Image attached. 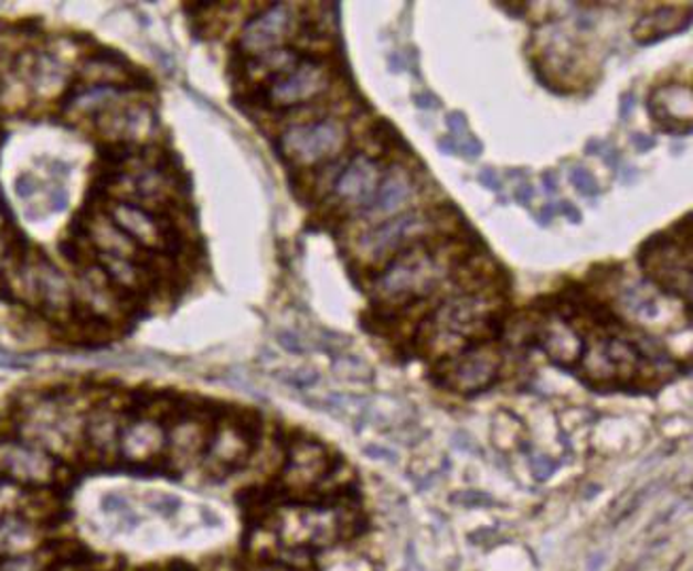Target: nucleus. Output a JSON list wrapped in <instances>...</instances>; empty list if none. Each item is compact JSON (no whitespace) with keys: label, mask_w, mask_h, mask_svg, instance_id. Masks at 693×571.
Returning <instances> with one entry per match:
<instances>
[{"label":"nucleus","mask_w":693,"mask_h":571,"mask_svg":"<svg viewBox=\"0 0 693 571\" xmlns=\"http://www.w3.org/2000/svg\"><path fill=\"white\" fill-rule=\"evenodd\" d=\"M354 522L352 515L333 506H285L276 510L271 531L291 550L335 545Z\"/></svg>","instance_id":"nucleus-1"},{"label":"nucleus","mask_w":693,"mask_h":571,"mask_svg":"<svg viewBox=\"0 0 693 571\" xmlns=\"http://www.w3.org/2000/svg\"><path fill=\"white\" fill-rule=\"evenodd\" d=\"M435 286H437L435 260L427 248L416 244L403 248L397 257H393L388 267L382 271V276L375 280L377 294L393 305L425 299Z\"/></svg>","instance_id":"nucleus-2"},{"label":"nucleus","mask_w":693,"mask_h":571,"mask_svg":"<svg viewBox=\"0 0 693 571\" xmlns=\"http://www.w3.org/2000/svg\"><path fill=\"white\" fill-rule=\"evenodd\" d=\"M348 144V128L338 119H314L291 126L280 136V151L295 165H324Z\"/></svg>","instance_id":"nucleus-3"},{"label":"nucleus","mask_w":693,"mask_h":571,"mask_svg":"<svg viewBox=\"0 0 693 571\" xmlns=\"http://www.w3.org/2000/svg\"><path fill=\"white\" fill-rule=\"evenodd\" d=\"M0 476L30 489H45L57 481L60 466L45 449L22 439H9L0 442Z\"/></svg>","instance_id":"nucleus-4"},{"label":"nucleus","mask_w":693,"mask_h":571,"mask_svg":"<svg viewBox=\"0 0 693 571\" xmlns=\"http://www.w3.org/2000/svg\"><path fill=\"white\" fill-rule=\"evenodd\" d=\"M297 28V13L294 4L276 2L269 4L266 11L257 13L242 28L241 52L248 57H262L266 53L285 50V43L294 36Z\"/></svg>","instance_id":"nucleus-5"},{"label":"nucleus","mask_w":693,"mask_h":571,"mask_svg":"<svg viewBox=\"0 0 693 571\" xmlns=\"http://www.w3.org/2000/svg\"><path fill=\"white\" fill-rule=\"evenodd\" d=\"M329 71L319 60H299L289 71L269 78L267 103L276 108L306 105L329 87Z\"/></svg>","instance_id":"nucleus-6"},{"label":"nucleus","mask_w":693,"mask_h":571,"mask_svg":"<svg viewBox=\"0 0 693 571\" xmlns=\"http://www.w3.org/2000/svg\"><path fill=\"white\" fill-rule=\"evenodd\" d=\"M501 368V358L490 347L460 352V356L441 364V379L462 394H476L494 384Z\"/></svg>","instance_id":"nucleus-7"},{"label":"nucleus","mask_w":693,"mask_h":571,"mask_svg":"<svg viewBox=\"0 0 693 571\" xmlns=\"http://www.w3.org/2000/svg\"><path fill=\"white\" fill-rule=\"evenodd\" d=\"M168 446V432L160 419L134 417L121 425L117 455L132 466L151 464L161 457Z\"/></svg>","instance_id":"nucleus-8"},{"label":"nucleus","mask_w":693,"mask_h":571,"mask_svg":"<svg viewBox=\"0 0 693 571\" xmlns=\"http://www.w3.org/2000/svg\"><path fill=\"white\" fill-rule=\"evenodd\" d=\"M423 225L425 220L420 214H397L363 235L359 248L372 262L393 259L405 248V244L412 246L409 241L418 237Z\"/></svg>","instance_id":"nucleus-9"},{"label":"nucleus","mask_w":693,"mask_h":571,"mask_svg":"<svg viewBox=\"0 0 693 571\" xmlns=\"http://www.w3.org/2000/svg\"><path fill=\"white\" fill-rule=\"evenodd\" d=\"M382 172L374 159L367 155L352 157L333 181V195L348 208H372Z\"/></svg>","instance_id":"nucleus-10"},{"label":"nucleus","mask_w":693,"mask_h":571,"mask_svg":"<svg viewBox=\"0 0 693 571\" xmlns=\"http://www.w3.org/2000/svg\"><path fill=\"white\" fill-rule=\"evenodd\" d=\"M253 451V434L242 421H225L216 428L206 446V464L213 474H227L244 466Z\"/></svg>","instance_id":"nucleus-11"},{"label":"nucleus","mask_w":693,"mask_h":571,"mask_svg":"<svg viewBox=\"0 0 693 571\" xmlns=\"http://www.w3.org/2000/svg\"><path fill=\"white\" fill-rule=\"evenodd\" d=\"M329 455L319 442L299 439L289 449L282 483L289 492H308L327 476Z\"/></svg>","instance_id":"nucleus-12"},{"label":"nucleus","mask_w":693,"mask_h":571,"mask_svg":"<svg viewBox=\"0 0 693 571\" xmlns=\"http://www.w3.org/2000/svg\"><path fill=\"white\" fill-rule=\"evenodd\" d=\"M108 218L132 239L134 244H142L149 248H158L166 244V234H163V223L158 216H153L151 212L140 208L134 202H124L117 200L110 206Z\"/></svg>","instance_id":"nucleus-13"},{"label":"nucleus","mask_w":693,"mask_h":571,"mask_svg":"<svg viewBox=\"0 0 693 571\" xmlns=\"http://www.w3.org/2000/svg\"><path fill=\"white\" fill-rule=\"evenodd\" d=\"M692 87L681 85V83H668L653 91L649 108L653 117L662 123L667 130L692 131Z\"/></svg>","instance_id":"nucleus-14"},{"label":"nucleus","mask_w":693,"mask_h":571,"mask_svg":"<svg viewBox=\"0 0 693 571\" xmlns=\"http://www.w3.org/2000/svg\"><path fill=\"white\" fill-rule=\"evenodd\" d=\"M45 542V529L41 520L24 515L0 519V559L22 557L39 552Z\"/></svg>","instance_id":"nucleus-15"},{"label":"nucleus","mask_w":693,"mask_h":571,"mask_svg":"<svg viewBox=\"0 0 693 571\" xmlns=\"http://www.w3.org/2000/svg\"><path fill=\"white\" fill-rule=\"evenodd\" d=\"M536 338H539V345L543 347V352L561 366L568 368V366L582 363V358H584L586 341L564 320L545 322L543 328H539Z\"/></svg>","instance_id":"nucleus-16"},{"label":"nucleus","mask_w":693,"mask_h":571,"mask_svg":"<svg viewBox=\"0 0 693 571\" xmlns=\"http://www.w3.org/2000/svg\"><path fill=\"white\" fill-rule=\"evenodd\" d=\"M209 439L211 437L200 421L195 419L179 421L172 428V432H168L166 453L170 455V464L179 470L189 466L200 453H206Z\"/></svg>","instance_id":"nucleus-17"},{"label":"nucleus","mask_w":693,"mask_h":571,"mask_svg":"<svg viewBox=\"0 0 693 571\" xmlns=\"http://www.w3.org/2000/svg\"><path fill=\"white\" fill-rule=\"evenodd\" d=\"M121 425H124V421L115 409H110V407L94 409L89 416L85 417L83 441L87 442V446L98 457L117 455V442H119Z\"/></svg>","instance_id":"nucleus-18"},{"label":"nucleus","mask_w":693,"mask_h":571,"mask_svg":"<svg viewBox=\"0 0 693 571\" xmlns=\"http://www.w3.org/2000/svg\"><path fill=\"white\" fill-rule=\"evenodd\" d=\"M85 234L100 257L132 259L136 255V244L108 216L92 218L85 227Z\"/></svg>","instance_id":"nucleus-19"},{"label":"nucleus","mask_w":693,"mask_h":571,"mask_svg":"<svg viewBox=\"0 0 693 571\" xmlns=\"http://www.w3.org/2000/svg\"><path fill=\"white\" fill-rule=\"evenodd\" d=\"M412 195V182L403 174V172H391L388 176H384L377 186L374 204L367 209L370 214L377 216H395Z\"/></svg>","instance_id":"nucleus-20"},{"label":"nucleus","mask_w":693,"mask_h":571,"mask_svg":"<svg viewBox=\"0 0 693 571\" xmlns=\"http://www.w3.org/2000/svg\"><path fill=\"white\" fill-rule=\"evenodd\" d=\"M687 26H690V9L685 13H679L672 9H660L651 15L640 18L639 24L635 26V39L647 45Z\"/></svg>","instance_id":"nucleus-21"},{"label":"nucleus","mask_w":693,"mask_h":571,"mask_svg":"<svg viewBox=\"0 0 693 571\" xmlns=\"http://www.w3.org/2000/svg\"><path fill=\"white\" fill-rule=\"evenodd\" d=\"M0 571H50V561L41 552L0 559Z\"/></svg>","instance_id":"nucleus-22"},{"label":"nucleus","mask_w":693,"mask_h":571,"mask_svg":"<svg viewBox=\"0 0 693 571\" xmlns=\"http://www.w3.org/2000/svg\"><path fill=\"white\" fill-rule=\"evenodd\" d=\"M571 182H573V186H575L582 195H586V197L598 195L596 179H594V174H591L587 168H584V165H577V168L571 170Z\"/></svg>","instance_id":"nucleus-23"},{"label":"nucleus","mask_w":693,"mask_h":571,"mask_svg":"<svg viewBox=\"0 0 693 571\" xmlns=\"http://www.w3.org/2000/svg\"><path fill=\"white\" fill-rule=\"evenodd\" d=\"M531 470L536 481H547L556 470V462L550 455H534L531 457Z\"/></svg>","instance_id":"nucleus-24"},{"label":"nucleus","mask_w":693,"mask_h":571,"mask_svg":"<svg viewBox=\"0 0 693 571\" xmlns=\"http://www.w3.org/2000/svg\"><path fill=\"white\" fill-rule=\"evenodd\" d=\"M448 128L452 131L450 138H454V140H462V138L469 136V126H467V119H465L462 112H452L448 117Z\"/></svg>","instance_id":"nucleus-25"},{"label":"nucleus","mask_w":693,"mask_h":571,"mask_svg":"<svg viewBox=\"0 0 693 571\" xmlns=\"http://www.w3.org/2000/svg\"><path fill=\"white\" fill-rule=\"evenodd\" d=\"M456 502H460L462 506H488L490 504V497L483 494H476V492H465V494L454 495Z\"/></svg>","instance_id":"nucleus-26"},{"label":"nucleus","mask_w":693,"mask_h":571,"mask_svg":"<svg viewBox=\"0 0 693 571\" xmlns=\"http://www.w3.org/2000/svg\"><path fill=\"white\" fill-rule=\"evenodd\" d=\"M480 182L486 188H492V191H501V182L497 179L494 170L492 168H486L480 172Z\"/></svg>","instance_id":"nucleus-27"},{"label":"nucleus","mask_w":693,"mask_h":571,"mask_svg":"<svg viewBox=\"0 0 693 571\" xmlns=\"http://www.w3.org/2000/svg\"><path fill=\"white\" fill-rule=\"evenodd\" d=\"M15 191H18V195L22 197V200H28L34 191H36V182L32 181L30 176H22L18 184H15Z\"/></svg>","instance_id":"nucleus-28"},{"label":"nucleus","mask_w":693,"mask_h":571,"mask_svg":"<svg viewBox=\"0 0 693 571\" xmlns=\"http://www.w3.org/2000/svg\"><path fill=\"white\" fill-rule=\"evenodd\" d=\"M533 193V186H531L529 182H522V184L518 186V191H515V200H518L520 204H531Z\"/></svg>","instance_id":"nucleus-29"},{"label":"nucleus","mask_w":693,"mask_h":571,"mask_svg":"<svg viewBox=\"0 0 693 571\" xmlns=\"http://www.w3.org/2000/svg\"><path fill=\"white\" fill-rule=\"evenodd\" d=\"M558 209H561L562 214H564L571 223H579V220H582V212L575 208L571 202H561Z\"/></svg>","instance_id":"nucleus-30"},{"label":"nucleus","mask_w":693,"mask_h":571,"mask_svg":"<svg viewBox=\"0 0 693 571\" xmlns=\"http://www.w3.org/2000/svg\"><path fill=\"white\" fill-rule=\"evenodd\" d=\"M632 142L637 144L639 151H649V149L655 147V138L653 136H644V133H635Z\"/></svg>","instance_id":"nucleus-31"},{"label":"nucleus","mask_w":693,"mask_h":571,"mask_svg":"<svg viewBox=\"0 0 693 571\" xmlns=\"http://www.w3.org/2000/svg\"><path fill=\"white\" fill-rule=\"evenodd\" d=\"M280 343H282L289 352H294V354H301V343H299L297 337L291 335V333H289V335H287V333H285V335H280Z\"/></svg>","instance_id":"nucleus-32"},{"label":"nucleus","mask_w":693,"mask_h":571,"mask_svg":"<svg viewBox=\"0 0 693 571\" xmlns=\"http://www.w3.org/2000/svg\"><path fill=\"white\" fill-rule=\"evenodd\" d=\"M416 105H418V108L430 110V108H437V106H439V100H437L433 94H420V96L416 98Z\"/></svg>","instance_id":"nucleus-33"},{"label":"nucleus","mask_w":693,"mask_h":571,"mask_svg":"<svg viewBox=\"0 0 693 571\" xmlns=\"http://www.w3.org/2000/svg\"><path fill=\"white\" fill-rule=\"evenodd\" d=\"M632 108H635V96L632 94H628V96H623L621 98V119H626V117H630V112H632Z\"/></svg>","instance_id":"nucleus-34"},{"label":"nucleus","mask_w":693,"mask_h":571,"mask_svg":"<svg viewBox=\"0 0 693 571\" xmlns=\"http://www.w3.org/2000/svg\"><path fill=\"white\" fill-rule=\"evenodd\" d=\"M439 151H444L446 155H454V153H456V140L450 138V136H448V138H441V140H439Z\"/></svg>","instance_id":"nucleus-35"},{"label":"nucleus","mask_w":693,"mask_h":571,"mask_svg":"<svg viewBox=\"0 0 693 571\" xmlns=\"http://www.w3.org/2000/svg\"><path fill=\"white\" fill-rule=\"evenodd\" d=\"M22 363H24L22 358L11 356V354H7V352H0V366H20Z\"/></svg>","instance_id":"nucleus-36"},{"label":"nucleus","mask_w":693,"mask_h":571,"mask_svg":"<svg viewBox=\"0 0 693 571\" xmlns=\"http://www.w3.org/2000/svg\"><path fill=\"white\" fill-rule=\"evenodd\" d=\"M554 212H556V206H545V208L541 209V218H539V223L541 225H550L552 223V218H554Z\"/></svg>","instance_id":"nucleus-37"},{"label":"nucleus","mask_w":693,"mask_h":571,"mask_svg":"<svg viewBox=\"0 0 693 571\" xmlns=\"http://www.w3.org/2000/svg\"><path fill=\"white\" fill-rule=\"evenodd\" d=\"M603 563H605V554H596V557H591V559L587 561V570L598 571L603 568Z\"/></svg>","instance_id":"nucleus-38"},{"label":"nucleus","mask_w":693,"mask_h":571,"mask_svg":"<svg viewBox=\"0 0 693 571\" xmlns=\"http://www.w3.org/2000/svg\"><path fill=\"white\" fill-rule=\"evenodd\" d=\"M543 182H545V188H547L550 193L556 191V174H554V172H545V174H543Z\"/></svg>","instance_id":"nucleus-39"},{"label":"nucleus","mask_w":693,"mask_h":571,"mask_svg":"<svg viewBox=\"0 0 693 571\" xmlns=\"http://www.w3.org/2000/svg\"><path fill=\"white\" fill-rule=\"evenodd\" d=\"M54 571H87L85 568H81L79 563H64V565H60L57 570Z\"/></svg>","instance_id":"nucleus-40"},{"label":"nucleus","mask_w":693,"mask_h":571,"mask_svg":"<svg viewBox=\"0 0 693 571\" xmlns=\"http://www.w3.org/2000/svg\"><path fill=\"white\" fill-rule=\"evenodd\" d=\"M266 571H285V570H266Z\"/></svg>","instance_id":"nucleus-41"}]
</instances>
